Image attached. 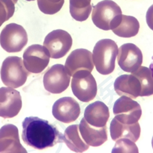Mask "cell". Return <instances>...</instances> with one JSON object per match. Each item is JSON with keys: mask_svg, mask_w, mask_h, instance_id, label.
I'll return each instance as SVG.
<instances>
[{"mask_svg": "<svg viewBox=\"0 0 153 153\" xmlns=\"http://www.w3.org/2000/svg\"><path fill=\"white\" fill-rule=\"evenodd\" d=\"M22 139L29 146L42 150L63 142V135L47 120L29 117L23 122Z\"/></svg>", "mask_w": 153, "mask_h": 153, "instance_id": "obj_1", "label": "cell"}, {"mask_svg": "<svg viewBox=\"0 0 153 153\" xmlns=\"http://www.w3.org/2000/svg\"><path fill=\"white\" fill-rule=\"evenodd\" d=\"M117 43L111 39L98 41L92 53L93 63L98 73L103 75L111 74L115 69V62L118 55Z\"/></svg>", "mask_w": 153, "mask_h": 153, "instance_id": "obj_2", "label": "cell"}, {"mask_svg": "<svg viewBox=\"0 0 153 153\" xmlns=\"http://www.w3.org/2000/svg\"><path fill=\"white\" fill-rule=\"evenodd\" d=\"M122 10L112 0H104L93 8L92 20L94 24L102 30L114 29L121 21Z\"/></svg>", "mask_w": 153, "mask_h": 153, "instance_id": "obj_3", "label": "cell"}, {"mask_svg": "<svg viewBox=\"0 0 153 153\" xmlns=\"http://www.w3.org/2000/svg\"><path fill=\"white\" fill-rule=\"evenodd\" d=\"M29 73L25 68L23 59L18 56L7 57L0 71L2 83L13 89L23 86Z\"/></svg>", "mask_w": 153, "mask_h": 153, "instance_id": "obj_4", "label": "cell"}, {"mask_svg": "<svg viewBox=\"0 0 153 153\" xmlns=\"http://www.w3.org/2000/svg\"><path fill=\"white\" fill-rule=\"evenodd\" d=\"M27 42V32L23 26L17 23L8 24L0 34L1 47L8 53L20 52Z\"/></svg>", "mask_w": 153, "mask_h": 153, "instance_id": "obj_5", "label": "cell"}, {"mask_svg": "<svg viewBox=\"0 0 153 153\" xmlns=\"http://www.w3.org/2000/svg\"><path fill=\"white\" fill-rule=\"evenodd\" d=\"M73 94L83 102H89L97 94V83L89 71H79L73 75L71 81Z\"/></svg>", "mask_w": 153, "mask_h": 153, "instance_id": "obj_6", "label": "cell"}, {"mask_svg": "<svg viewBox=\"0 0 153 153\" xmlns=\"http://www.w3.org/2000/svg\"><path fill=\"white\" fill-rule=\"evenodd\" d=\"M73 40L70 34L62 29L50 32L44 42V46L48 50L52 59L64 57L71 50Z\"/></svg>", "mask_w": 153, "mask_h": 153, "instance_id": "obj_7", "label": "cell"}, {"mask_svg": "<svg viewBox=\"0 0 153 153\" xmlns=\"http://www.w3.org/2000/svg\"><path fill=\"white\" fill-rule=\"evenodd\" d=\"M23 57L26 70L30 73L38 74L48 67L51 55L45 46L33 45L25 51Z\"/></svg>", "mask_w": 153, "mask_h": 153, "instance_id": "obj_8", "label": "cell"}, {"mask_svg": "<svg viewBox=\"0 0 153 153\" xmlns=\"http://www.w3.org/2000/svg\"><path fill=\"white\" fill-rule=\"evenodd\" d=\"M115 118L125 124L137 123L142 115L141 107L137 101L127 96H121L113 106Z\"/></svg>", "mask_w": 153, "mask_h": 153, "instance_id": "obj_9", "label": "cell"}, {"mask_svg": "<svg viewBox=\"0 0 153 153\" xmlns=\"http://www.w3.org/2000/svg\"><path fill=\"white\" fill-rule=\"evenodd\" d=\"M71 76L64 65L56 64L53 65L44 76V86L52 94H60L68 89Z\"/></svg>", "mask_w": 153, "mask_h": 153, "instance_id": "obj_10", "label": "cell"}, {"mask_svg": "<svg viewBox=\"0 0 153 153\" xmlns=\"http://www.w3.org/2000/svg\"><path fill=\"white\" fill-rule=\"evenodd\" d=\"M22 108L20 93L11 87L0 88V117L11 119L16 117Z\"/></svg>", "mask_w": 153, "mask_h": 153, "instance_id": "obj_11", "label": "cell"}, {"mask_svg": "<svg viewBox=\"0 0 153 153\" xmlns=\"http://www.w3.org/2000/svg\"><path fill=\"white\" fill-rule=\"evenodd\" d=\"M117 62L122 70L133 73L142 65L143 53L140 48L134 44H125L119 49Z\"/></svg>", "mask_w": 153, "mask_h": 153, "instance_id": "obj_12", "label": "cell"}, {"mask_svg": "<svg viewBox=\"0 0 153 153\" xmlns=\"http://www.w3.org/2000/svg\"><path fill=\"white\" fill-rule=\"evenodd\" d=\"M80 114V104L71 97L59 98L53 106L54 118L63 123H71L76 121Z\"/></svg>", "mask_w": 153, "mask_h": 153, "instance_id": "obj_13", "label": "cell"}, {"mask_svg": "<svg viewBox=\"0 0 153 153\" xmlns=\"http://www.w3.org/2000/svg\"><path fill=\"white\" fill-rule=\"evenodd\" d=\"M65 68L71 76L79 71L92 72L94 68L92 53L86 49H76L72 51L66 59Z\"/></svg>", "mask_w": 153, "mask_h": 153, "instance_id": "obj_14", "label": "cell"}, {"mask_svg": "<svg viewBox=\"0 0 153 153\" xmlns=\"http://www.w3.org/2000/svg\"><path fill=\"white\" fill-rule=\"evenodd\" d=\"M0 152H27L20 143L18 128L14 125H5L0 128Z\"/></svg>", "mask_w": 153, "mask_h": 153, "instance_id": "obj_15", "label": "cell"}, {"mask_svg": "<svg viewBox=\"0 0 153 153\" xmlns=\"http://www.w3.org/2000/svg\"><path fill=\"white\" fill-rule=\"evenodd\" d=\"M114 89L120 96H127L131 98H137L141 93L140 83L133 74L118 76L114 82Z\"/></svg>", "mask_w": 153, "mask_h": 153, "instance_id": "obj_16", "label": "cell"}, {"mask_svg": "<svg viewBox=\"0 0 153 153\" xmlns=\"http://www.w3.org/2000/svg\"><path fill=\"white\" fill-rule=\"evenodd\" d=\"M79 131L81 137L87 145L93 147L101 146L107 140V127L98 128L89 125L83 118L79 125Z\"/></svg>", "mask_w": 153, "mask_h": 153, "instance_id": "obj_17", "label": "cell"}, {"mask_svg": "<svg viewBox=\"0 0 153 153\" xmlns=\"http://www.w3.org/2000/svg\"><path fill=\"white\" fill-rule=\"evenodd\" d=\"M83 118L91 126L98 128L104 127L110 118L109 108L102 101H95L86 107Z\"/></svg>", "mask_w": 153, "mask_h": 153, "instance_id": "obj_18", "label": "cell"}, {"mask_svg": "<svg viewBox=\"0 0 153 153\" xmlns=\"http://www.w3.org/2000/svg\"><path fill=\"white\" fill-rule=\"evenodd\" d=\"M110 132L113 140L126 138L135 143L140 136V126L138 122L133 124H125L114 118L110 123Z\"/></svg>", "mask_w": 153, "mask_h": 153, "instance_id": "obj_19", "label": "cell"}, {"mask_svg": "<svg viewBox=\"0 0 153 153\" xmlns=\"http://www.w3.org/2000/svg\"><path fill=\"white\" fill-rule=\"evenodd\" d=\"M63 142L74 152H83L89 146L81 138L78 125H72L66 128L63 134Z\"/></svg>", "mask_w": 153, "mask_h": 153, "instance_id": "obj_20", "label": "cell"}, {"mask_svg": "<svg viewBox=\"0 0 153 153\" xmlns=\"http://www.w3.org/2000/svg\"><path fill=\"white\" fill-rule=\"evenodd\" d=\"M139 29L140 23L135 17L123 14L120 23L112 31L121 38H131L137 35Z\"/></svg>", "mask_w": 153, "mask_h": 153, "instance_id": "obj_21", "label": "cell"}, {"mask_svg": "<svg viewBox=\"0 0 153 153\" xmlns=\"http://www.w3.org/2000/svg\"><path fill=\"white\" fill-rule=\"evenodd\" d=\"M91 11V0H70V14L76 21L87 20Z\"/></svg>", "mask_w": 153, "mask_h": 153, "instance_id": "obj_22", "label": "cell"}, {"mask_svg": "<svg viewBox=\"0 0 153 153\" xmlns=\"http://www.w3.org/2000/svg\"><path fill=\"white\" fill-rule=\"evenodd\" d=\"M134 75L137 76L141 85V93L140 96H150L153 95V77L152 71L149 68L140 66L137 70L134 71Z\"/></svg>", "mask_w": 153, "mask_h": 153, "instance_id": "obj_23", "label": "cell"}, {"mask_svg": "<svg viewBox=\"0 0 153 153\" xmlns=\"http://www.w3.org/2000/svg\"><path fill=\"white\" fill-rule=\"evenodd\" d=\"M64 2L65 0H38V5L42 13L52 15L61 10Z\"/></svg>", "mask_w": 153, "mask_h": 153, "instance_id": "obj_24", "label": "cell"}, {"mask_svg": "<svg viewBox=\"0 0 153 153\" xmlns=\"http://www.w3.org/2000/svg\"><path fill=\"white\" fill-rule=\"evenodd\" d=\"M14 5L11 0H0V26L14 15Z\"/></svg>", "mask_w": 153, "mask_h": 153, "instance_id": "obj_25", "label": "cell"}, {"mask_svg": "<svg viewBox=\"0 0 153 153\" xmlns=\"http://www.w3.org/2000/svg\"><path fill=\"white\" fill-rule=\"evenodd\" d=\"M114 148L112 150L113 153L117 152H139L138 148L134 142L126 138H121L116 140Z\"/></svg>", "mask_w": 153, "mask_h": 153, "instance_id": "obj_26", "label": "cell"}, {"mask_svg": "<svg viewBox=\"0 0 153 153\" xmlns=\"http://www.w3.org/2000/svg\"><path fill=\"white\" fill-rule=\"evenodd\" d=\"M146 19L147 25L153 31V5L149 8L146 12Z\"/></svg>", "mask_w": 153, "mask_h": 153, "instance_id": "obj_27", "label": "cell"}, {"mask_svg": "<svg viewBox=\"0 0 153 153\" xmlns=\"http://www.w3.org/2000/svg\"><path fill=\"white\" fill-rule=\"evenodd\" d=\"M152 62L151 63V64H150V66H149V69L150 70H151V71H152V77H153V56H152Z\"/></svg>", "mask_w": 153, "mask_h": 153, "instance_id": "obj_28", "label": "cell"}, {"mask_svg": "<svg viewBox=\"0 0 153 153\" xmlns=\"http://www.w3.org/2000/svg\"><path fill=\"white\" fill-rule=\"evenodd\" d=\"M11 1H12L14 4H16L17 2H18V0H11Z\"/></svg>", "mask_w": 153, "mask_h": 153, "instance_id": "obj_29", "label": "cell"}, {"mask_svg": "<svg viewBox=\"0 0 153 153\" xmlns=\"http://www.w3.org/2000/svg\"><path fill=\"white\" fill-rule=\"evenodd\" d=\"M152 149H153V137H152Z\"/></svg>", "mask_w": 153, "mask_h": 153, "instance_id": "obj_30", "label": "cell"}, {"mask_svg": "<svg viewBox=\"0 0 153 153\" xmlns=\"http://www.w3.org/2000/svg\"><path fill=\"white\" fill-rule=\"evenodd\" d=\"M26 1H35V0H26Z\"/></svg>", "mask_w": 153, "mask_h": 153, "instance_id": "obj_31", "label": "cell"}]
</instances>
